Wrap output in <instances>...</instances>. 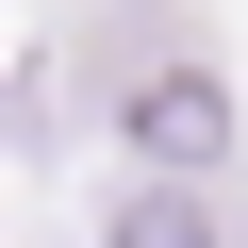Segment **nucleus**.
<instances>
[{
	"label": "nucleus",
	"instance_id": "obj_2",
	"mask_svg": "<svg viewBox=\"0 0 248 248\" xmlns=\"http://www.w3.org/2000/svg\"><path fill=\"white\" fill-rule=\"evenodd\" d=\"M116 248H232V232H215V199H182V182H133V199H116Z\"/></svg>",
	"mask_w": 248,
	"mask_h": 248
},
{
	"label": "nucleus",
	"instance_id": "obj_1",
	"mask_svg": "<svg viewBox=\"0 0 248 248\" xmlns=\"http://www.w3.org/2000/svg\"><path fill=\"white\" fill-rule=\"evenodd\" d=\"M99 83H116V133H133L149 166H215V149H232V83H215L199 50H166V33H149V50H99Z\"/></svg>",
	"mask_w": 248,
	"mask_h": 248
}]
</instances>
